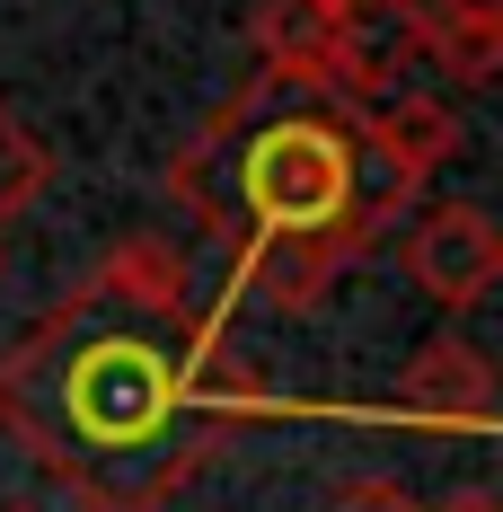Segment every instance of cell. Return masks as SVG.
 Instances as JSON below:
<instances>
[{
	"label": "cell",
	"mask_w": 503,
	"mask_h": 512,
	"mask_svg": "<svg viewBox=\"0 0 503 512\" xmlns=\"http://www.w3.org/2000/svg\"><path fill=\"white\" fill-rule=\"evenodd\" d=\"M45 186H53L45 142H36V133H27V124H18L9 106H0V230H9V221H18L27 204H36Z\"/></svg>",
	"instance_id": "8"
},
{
	"label": "cell",
	"mask_w": 503,
	"mask_h": 512,
	"mask_svg": "<svg viewBox=\"0 0 503 512\" xmlns=\"http://www.w3.org/2000/svg\"><path fill=\"white\" fill-rule=\"evenodd\" d=\"M327 512H424V504L406 495L398 477H345V486L327 495Z\"/></svg>",
	"instance_id": "9"
},
{
	"label": "cell",
	"mask_w": 503,
	"mask_h": 512,
	"mask_svg": "<svg viewBox=\"0 0 503 512\" xmlns=\"http://www.w3.org/2000/svg\"><path fill=\"white\" fill-rule=\"evenodd\" d=\"M212 354H221V327H203L195 345H168L159 327L151 336L106 327L89 301H71L18 362H0V415L89 504H98L106 468H142V504H159L195 468L186 415L248 407V389L212 380Z\"/></svg>",
	"instance_id": "1"
},
{
	"label": "cell",
	"mask_w": 503,
	"mask_h": 512,
	"mask_svg": "<svg viewBox=\"0 0 503 512\" xmlns=\"http://www.w3.org/2000/svg\"><path fill=\"white\" fill-rule=\"evenodd\" d=\"M239 256H248V283L265 292V301L309 309L353 265V230H265V239H248Z\"/></svg>",
	"instance_id": "4"
},
{
	"label": "cell",
	"mask_w": 503,
	"mask_h": 512,
	"mask_svg": "<svg viewBox=\"0 0 503 512\" xmlns=\"http://www.w3.org/2000/svg\"><path fill=\"white\" fill-rule=\"evenodd\" d=\"M433 512H503V504L486 495V486H468V495H451V504H433Z\"/></svg>",
	"instance_id": "11"
},
{
	"label": "cell",
	"mask_w": 503,
	"mask_h": 512,
	"mask_svg": "<svg viewBox=\"0 0 503 512\" xmlns=\"http://www.w3.org/2000/svg\"><path fill=\"white\" fill-rule=\"evenodd\" d=\"M318 9H336V18H345V9H371V0H318Z\"/></svg>",
	"instance_id": "12"
},
{
	"label": "cell",
	"mask_w": 503,
	"mask_h": 512,
	"mask_svg": "<svg viewBox=\"0 0 503 512\" xmlns=\"http://www.w3.org/2000/svg\"><path fill=\"white\" fill-rule=\"evenodd\" d=\"M415 9H451V18H503V0H415Z\"/></svg>",
	"instance_id": "10"
},
{
	"label": "cell",
	"mask_w": 503,
	"mask_h": 512,
	"mask_svg": "<svg viewBox=\"0 0 503 512\" xmlns=\"http://www.w3.org/2000/svg\"><path fill=\"white\" fill-rule=\"evenodd\" d=\"M9 512H36V504H9Z\"/></svg>",
	"instance_id": "13"
},
{
	"label": "cell",
	"mask_w": 503,
	"mask_h": 512,
	"mask_svg": "<svg viewBox=\"0 0 503 512\" xmlns=\"http://www.w3.org/2000/svg\"><path fill=\"white\" fill-rule=\"evenodd\" d=\"M398 256H406V274H415V292H424V301L477 309L486 292H495V274H503V230H495L477 204H433V212H415V221H406Z\"/></svg>",
	"instance_id": "2"
},
{
	"label": "cell",
	"mask_w": 503,
	"mask_h": 512,
	"mask_svg": "<svg viewBox=\"0 0 503 512\" xmlns=\"http://www.w3.org/2000/svg\"><path fill=\"white\" fill-rule=\"evenodd\" d=\"M398 398L415 424H459V433H486L495 424V362L477 354V345H459V336H433L424 354L406 362Z\"/></svg>",
	"instance_id": "3"
},
{
	"label": "cell",
	"mask_w": 503,
	"mask_h": 512,
	"mask_svg": "<svg viewBox=\"0 0 503 512\" xmlns=\"http://www.w3.org/2000/svg\"><path fill=\"white\" fill-rule=\"evenodd\" d=\"M89 301L98 309H124V318H186V256L159 248V239H124V248L98 265V283H89Z\"/></svg>",
	"instance_id": "5"
},
{
	"label": "cell",
	"mask_w": 503,
	"mask_h": 512,
	"mask_svg": "<svg viewBox=\"0 0 503 512\" xmlns=\"http://www.w3.org/2000/svg\"><path fill=\"white\" fill-rule=\"evenodd\" d=\"M398 45L406 62H433V71H451L468 89H486L503 62V18H451V9H406L398 18Z\"/></svg>",
	"instance_id": "6"
},
{
	"label": "cell",
	"mask_w": 503,
	"mask_h": 512,
	"mask_svg": "<svg viewBox=\"0 0 503 512\" xmlns=\"http://www.w3.org/2000/svg\"><path fill=\"white\" fill-rule=\"evenodd\" d=\"M362 124H371V133H380V142H389L415 177H433V168L459 151V115H451V106H433V98H406V89H389Z\"/></svg>",
	"instance_id": "7"
}]
</instances>
